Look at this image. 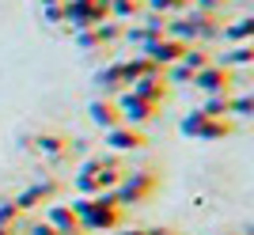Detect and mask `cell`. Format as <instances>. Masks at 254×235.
Wrapping results in <instances>:
<instances>
[{"mask_svg": "<svg viewBox=\"0 0 254 235\" xmlns=\"http://www.w3.org/2000/svg\"><path fill=\"white\" fill-rule=\"evenodd\" d=\"M46 224L53 228V232L61 235H80L84 228H80V216L72 213V205H50L46 209Z\"/></svg>", "mask_w": 254, "mask_h": 235, "instance_id": "52a82bcc", "label": "cell"}, {"mask_svg": "<svg viewBox=\"0 0 254 235\" xmlns=\"http://www.w3.org/2000/svg\"><path fill=\"white\" fill-rule=\"evenodd\" d=\"M114 107H118V114H122V125H133V129L144 125V121H152V114H156L152 103H140V99H133L129 91H118Z\"/></svg>", "mask_w": 254, "mask_h": 235, "instance_id": "7a4b0ae2", "label": "cell"}, {"mask_svg": "<svg viewBox=\"0 0 254 235\" xmlns=\"http://www.w3.org/2000/svg\"><path fill=\"white\" fill-rule=\"evenodd\" d=\"M152 72H159V68H156V64H152L144 54H140V57H129V61H122V80H126V87L133 84V80H140V76H152Z\"/></svg>", "mask_w": 254, "mask_h": 235, "instance_id": "4fadbf2b", "label": "cell"}, {"mask_svg": "<svg viewBox=\"0 0 254 235\" xmlns=\"http://www.w3.org/2000/svg\"><path fill=\"white\" fill-rule=\"evenodd\" d=\"M106 15L114 23L137 19V15H144V0H106Z\"/></svg>", "mask_w": 254, "mask_h": 235, "instance_id": "7c38bea8", "label": "cell"}, {"mask_svg": "<svg viewBox=\"0 0 254 235\" xmlns=\"http://www.w3.org/2000/svg\"><path fill=\"white\" fill-rule=\"evenodd\" d=\"M251 110H254V99H251V91H239V95H228V118H239V121H247L251 118Z\"/></svg>", "mask_w": 254, "mask_h": 235, "instance_id": "9a60e30c", "label": "cell"}, {"mask_svg": "<svg viewBox=\"0 0 254 235\" xmlns=\"http://www.w3.org/2000/svg\"><path fill=\"white\" fill-rule=\"evenodd\" d=\"M34 235H61V232H53L50 224H34Z\"/></svg>", "mask_w": 254, "mask_h": 235, "instance_id": "ffe728a7", "label": "cell"}, {"mask_svg": "<svg viewBox=\"0 0 254 235\" xmlns=\"http://www.w3.org/2000/svg\"><path fill=\"white\" fill-rule=\"evenodd\" d=\"M95 84L103 87L106 95H118V91H126V80H122V61H110L106 68L95 72Z\"/></svg>", "mask_w": 254, "mask_h": 235, "instance_id": "8fae6325", "label": "cell"}, {"mask_svg": "<svg viewBox=\"0 0 254 235\" xmlns=\"http://www.w3.org/2000/svg\"><path fill=\"white\" fill-rule=\"evenodd\" d=\"M57 4H64V0H42V8H57Z\"/></svg>", "mask_w": 254, "mask_h": 235, "instance_id": "44dd1931", "label": "cell"}, {"mask_svg": "<svg viewBox=\"0 0 254 235\" xmlns=\"http://www.w3.org/2000/svg\"><path fill=\"white\" fill-rule=\"evenodd\" d=\"M87 114H91V121H95L99 129H114V125H122V114H118V107H114V99H95L91 107H87Z\"/></svg>", "mask_w": 254, "mask_h": 235, "instance_id": "9c48e42d", "label": "cell"}, {"mask_svg": "<svg viewBox=\"0 0 254 235\" xmlns=\"http://www.w3.org/2000/svg\"><path fill=\"white\" fill-rule=\"evenodd\" d=\"M133 99H140V103H152V107H159L163 99H167V84H163V68L152 76H140V80H133V84L126 87Z\"/></svg>", "mask_w": 254, "mask_h": 235, "instance_id": "277c9868", "label": "cell"}, {"mask_svg": "<svg viewBox=\"0 0 254 235\" xmlns=\"http://www.w3.org/2000/svg\"><path fill=\"white\" fill-rule=\"evenodd\" d=\"M46 19H50V23H64V4H57V8H46Z\"/></svg>", "mask_w": 254, "mask_h": 235, "instance_id": "d6986e66", "label": "cell"}, {"mask_svg": "<svg viewBox=\"0 0 254 235\" xmlns=\"http://www.w3.org/2000/svg\"><path fill=\"white\" fill-rule=\"evenodd\" d=\"M103 140H106V148H114V152H137V148H144V133H140V129H133V125H114V129H106Z\"/></svg>", "mask_w": 254, "mask_h": 235, "instance_id": "8992f818", "label": "cell"}, {"mask_svg": "<svg viewBox=\"0 0 254 235\" xmlns=\"http://www.w3.org/2000/svg\"><path fill=\"white\" fill-rule=\"evenodd\" d=\"M182 133L186 137H201V140H220L232 133V121H224V118H205L201 110H190V114L182 118Z\"/></svg>", "mask_w": 254, "mask_h": 235, "instance_id": "6da1fadb", "label": "cell"}, {"mask_svg": "<svg viewBox=\"0 0 254 235\" xmlns=\"http://www.w3.org/2000/svg\"><path fill=\"white\" fill-rule=\"evenodd\" d=\"M201 114L205 118H228V95H205Z\"/></svg>", "mask_w": 254, "mask_h": 235, "instance_id": "e0dca14e", "label": "cell"}, {"mask_svg": "<svg viewBox=\"0 0 254 235\" xmlns=\"http://www.w3.org/2000/svg\"><path fill=\"white\" fill-rule=\"evenodd\" d=\"M61 148H68V140L61 133H38L34 137V152H42V156H61Z\"/></svg>", "mask_w": 254, "mask_h": 235, "instance_id": "2e32d148", "label": "cell"}, {"mask_svg": "<svg viewBox=\"0 0 254 235\" xmlns=\"http://www.w3.org/2000/svg\"><path fill=\"white\" fill-rule=\"evenodd\" d=\"M144 11L171 19V15H186L190 11V0H144Z\"/></svg>", "mask_w": 254, "mask_h": 235, "instance_id": "5bb4252c", "label": "cell"}, {"mask_svg": "<svg viewBox=\"0 0 254 235\" xmlns=\"http://www.w3.org/2000/svg\"><path fill=\"white\" fill-rule=\"evenodd\" d=\"M182 50H186V46L175 42V38H167V34H163V38H156V42H144V57H148L156 68H167V64H175V61L182 57Z\"/></svg>", "mask_w": 254, "mask_h": 235, "instance_id": "5b68a950", "label": "cell"}, {"mask_svg": "<svg viewBox=\"0 0 254 235\" xmlns=\"http://www.w3.org/2000/svg\"><path fill=\"white\" fill-rule=\"evenodd\" d=\"M254 61V46L243 42V46H224V54L212 57V64L216 68H224V72H232V68H239V64H251Z\"/></svg>", "mask_w": 254, "mask_h": 235, "instance_id": "ba28073f", "label": "cell"}, {"mask_svg": "<svg viewBox=\"0 0 254 235\" xmlns=\"http://www.w3.org/2000/svg\"><path fill=\"white\" fill-rule=\"evenodd\" d=\"M15 216H19V209H15V201H0V228L15 224Z\"/></svg>", "mask_w": 254, "mask_h": 235, "instance_id": "ac0fdd59", "label": "cell"}, {"mask_svg": "<svg viewBox=\"0 0 254 235\" xmlns=\"http://www.w3.org/2000/svg\"><path fill=\"white\" fill-rule=\"evenodd\" d=\"M201 95H232V72H224V68H216V64H205L201 72H193L190 80Z\"/></svg>", "mask_w": 254, "mask_h": 235, "instance_id": "3957f363", "label": "cell"}, {"mask_svg": "<svg viewBox=\"0 0 254 235\" xmlns=\"http://www.w3.org/2000/svg\"><path fill=\"white\" fill-rule=\"evenodd\" d=\"M251 34H254V19H251V15H243V19L228 23V27L220 31V42L224 46H243V42H251Z\"/></svg>", "mask_w": 254, "mask_h": 235, "instance_id": "30bf717a", "label": "cell"}]
</instances>
